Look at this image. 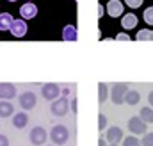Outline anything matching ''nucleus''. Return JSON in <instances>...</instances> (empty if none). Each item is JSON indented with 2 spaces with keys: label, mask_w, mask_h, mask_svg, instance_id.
I'll list each match as a JSON object with an SVG mask.
<instances>
[{
  "label": "nucleus",
  "mask_w": 153,
  "mask_h": 146,
  "mask_svg": "<svg viewBox=\"0 0 153 146\" xmlns=\"http://www.w3.org/2000/svg\"><path fill=\"white\" fill-rule=\"evenodd\" d=\"M50 139H52V143L55 146H62V145L68 143L70 132H68V128H66L64 125H55V127L50 130Z\"/></svg>",
  "instance_id": "f257e3e1"
},
{
  "label": "nucleus",
  "mask_w": 153,
  "mask_h": 146,
  "mask_svg": "<svg viewBox=\"0 0 153 146\" xmlns=\"http://www.w3.org/2000/svg\"><path fill=\"white\" fill-rule=\"evenodd\" d=\"M126 91H128V86H126V84H116V86H112V89L109 91L111 100L114 102L116 105L125 104V93H126Z\"/></svg>",
  "instance_id": "f03ea898"
},
{
  "label": "nucleus",
  "mask_w": 153,
  "mask_h": 146,
  "mask_svg": "<svg viewBox=\"0 0 153 146\" xmlns=\"http://www.w3.org/2000/svg\"><path fill=\"white\" fill-rule=\"evenodd\" d=\"M68 109H70V104H68V98H55L52 100V105H50V110L53 116H66L68 114Z\"/></svg>",
  "instance_id": "7ed1b4c3"
},
{
  "label": "nucleus",
  "mask_w": 153,
  "mask_h": 146,
  "mask_svg": "<svg viewBox=\"0 0 153 146\" xmlns=\"http://www.w3.org/2000/svg\"><path fill=\"white\" fill-rule=\"evenodd\" d=\"M128 130L134 134V136H144L146 134V123L139 118V116H134L128 119Z\"/></svg>",
  "instance_id": "20e7f679"
},
{
  "label": "nucleus",
  "mask_w": 153,
  "mask_h": 146,
  "mask_svg": "<svg viewBox=\"0 0 153 146\" xmlns=\"http://www.w3.org/2000/svg\"><path fill=\"white\" fill-rule=\"evenodd\" d=\"M46 139H48V134H46V130H45L43 127H34V128L30 130L29 141H30L34 146L45 145V143H46Z\"/></svg>",
  "instance_id": "39448f33"
},
{
  "label": "nucleus",
  "mask_w": 153,
  "mask_h": 146,
  "mask_svg": "<svg viewBox=\"0 0 153 146\" xmlns=\"http://www.w3.org/2000/svg\"><path fill=\"white\" fill-rule=\"evenodd\" d=\"M36 104H38V98H36V93H32V91H25V93H22L20 95V107L23 110H30L36 107Z\"/></svg>",
  "instance_id": "423d86ee"
},
{
  "label": "nucleus",
  "mask_w": 153,
  "mask_h": 146,
  "mask_svg": "<svg viewBox=\"0 0 153 146\" xmlns=\"http://www.w3.org/2000/svg\"><path fill=\"white\" fill-rule=\"evenodd\" d=\"M121 139H123V128H119L117 125L107 128V134H105V141H107V143L117 145V143H121Z\"/></svg>",
  "instance_id": "0eeeda50"
},
{
  "label": "nucleus",
  "mask_w": 153,
  "mask_h": 146,
  "mask_svg": "<svg viewBox=\"0 0 153 146\" xmlns=\"http://www.w3.org/2000/svg\"><path fill=\"white\" fill-rule=\"evenodd\" d=\"M41 93H43V96H45V100H55V98H59V95H61V87L57 86V84H45L43 87H41Z\"/></svg>",
  "instance_id": "6e6552de"
},
{
  "label": "nucleus",
  "mask_w": 153,
  "mask_h": 146,
  "mask_svg": "<svg viewBox=\"0 0 153 146\" xmlns=\"http://www.w3.org/2000/svg\"><path fill=\"white\" fill-rule=\"evenodd\" d=\"M11 34L14 37H23L27 34V23H25V20L22 18V20H13V23H11Z\"/></svg>",
  "instance_id": "1a4fd4ad"
},
{
  "label": "nucleus",
  "mask_w": 153,
  "mask_h": 146,
  "mask_svg": "<svg viewBox=\"0 0 153 146\" xmlns=\"http://www.w3.org/2000/svg\"><path fill=\"white\" fill-rule=\"evenodd\" d=\"M16 96V86L9 82H0V100H11Z\"/></svg>",
  "instance_id": "9d476101"
},
{
  "label": "nucleus",
  "mask_w": 153,
  "mask_h": 146,
  "mask_svg": "<svg viewBox=\"0 0 153 146\" xmlns=\"http://www.w3.org/2000/svg\"><path fill=\"white\" fill-rule=\"evenodd\" d=\"M20 14H22L23 20H32V18L38 14V7H36V4H32V2L23 4V5L20 7Z\"/></svg>",
  "instance_id": "9b49d317"
},
{
  "label": "nucleus",
  "mask_w": 153,
  "mask_h": 146,
  "mask_svg": "<svg viewBox=\"0 0 153 146\" xmlns=\"http://www.w3.org/2000/svg\"><path fill=\"white\" fill-rule=\"evenodd\" d=\"M107 13H109V16H112V18L121 16V14H123V4H121L119 0H109V4H107Z\"/></svg>",
  "instance_id": "f8f14e48"
},
{
  "label": "nucleus",
  "mask_w": 153,
  "mask_h": 146,
  "mask_svg": "<svg viewBox=\"0 0 153 146\" xmlns=\"http://www.w3.org/2000/svg\"><path fill=\"white\" fill-rule=\"evenodd\" d=\"M11 118H13V125H14V128H18V130L25 128L27 123H29V116H27L25 112H16V114H13Z\"/></svg>",
  "instance_id": "ddd939ff"
},
{
  "label": "nucleus",
  "mask_w": 153,
  "mask_h": 146,
  "mask_svg": "<svg viewBox=\"0 0 153 146\" xmlns=\"http://www.w3.org/2000/svg\"><path fill=\"white\" fill-rule=\"evenodd\" d=\"M139 100H141V93H139L137 89H128V91L125 93V104H128V105H137Z\"/></svg>",
  "instance_id": "4468645a"
},
{
  "label": "nucleus",
  "mask_w": 153,
  "mask_h": 146,
  "mask_svg": "<svg viewBox=\"0 0 153 146\" xmlns=\"http://www.w3.org/2000/svg\"><path fill=\"white\" fill-rule=\"evenodd\" d=\"M14 114V107L7 100H0V118H11Z\"/></svg>",
  "instance_id": "2eb2a0df"
},
{
  "label": "nucleus",
  "mask_w": 153,
  "mask_h": 146,
  "mask_svg": "<svg viewBox=\"0 0 153 146\" xmlns=\"http://www.w3.org/2000/svg\"><path fill=\"white\" fill-rule=\"evenodd\" d=\"M76 37H78V32H76L75 25H66L62 29V39L64 41H76Z\"/></svg>",
  "instance_id": "dca6fc26"
},
{
  "label": "nucleus",
  "mask_w": 153,
  "mask_h": 146,
  "mask_svg": "<svg viewBox=\"0 0 153 146\" xmlns=\"http://www.w3.org/2000/svg\"><path fill=\"white\" fill-rule=\"evenodd\" d=\"M135 25H137V16L134 13H128L121 18V27L123 29H134Z\"/></svg>",
  "instance_id": "f3484780"
},
{
  "label": "nucleus",
  "mask_w": 153,
  "mask_h": 146,
  "mask_svg": "<svg viewBox=\"0 0 153 146\" xmlns=\"http://www.w3.org/2000/svg\"><path fill=\"white\" fill-rule=\"evenodd\" d=\"M107 98H109V86L103 84V82H100L98 84V102L100 104H105Z\"/></svg>",
  "instance_id": "a211bd4d"
},
{
  "label": "nucleus",
  "mask_w": 153,
  "mask_h": 146,
  "mask_svg": "<svg viewBox=\"0 0 153 146\" xmlns=\"http://www.w3.org/2000/svg\"><path fill=\"white\" fill-rule=\"evenodd\" d=\"M13 23V16L9 13H2L0 14V31H9Z\"/></svg>",
  "instance_id": "6ab92c4d"
},
{
  "label": "nucleus",
  "mask_w": 153,
  "mask_h": 146,
  "mask_svg": "<svg viewBox=\"0 0 153 146\" xmlns=\"http://www.w3.org/2000/svg\"><path fill=\"white\" fill-rule=\"evenodd\" d=\"M139 118L148 125V123H153V107H143L141 112H139Z\"/></svg>",
  "instance_id": "aec40b11"
},
{
  "label": "nucleus",
  "mask_w": 153,
  "mask_h": 146,
  "mask_svg": "<svg viewBox=\"0 0 153 146\" xmlns=\"http://www.w3.org/2000/svg\"><path fill=\"white\" fill-rule=\"evenodd\" d=\"M123 146H141V141L135 137V136H128V137H123Z\"/></svg>",
  "instance_id": "412c9836"
},
{
  "label": "nucleus",
  "mask_w": 153,
  "mask_h": 146,
  "mask_svg": "<svg viewBox=\"0 0 153 146\" xmlns=\"http://www.w3.org/2000/svg\"><path fill=\"white\" fill-rule=\"evenodd\" d=\"M141 146H153V132H146L143 141H141Z\"/></svg>",
  "instance_id": "4be33fe9"
},
{
  "label": "nucleus",
  "mask_w": 153,
  "mask_h": 146,
  "mask_svg": "<svg viewBox=\"0 0 153 146\" xmlns=\"http://www.w3.org/2000/svg\"><path fill=\"white\" fill-rule=\"evenodd\" d=\"M150 32L152 31H148V29H144V31H139L137 32V41H150Z\"/></svg>",
  "instance_id": "5701e85b"
},
{
  "label": "nucleus",
  "mask_w": 153,
  "mask_h": 146,
  "mask_svg": "<svg viewBox=\"0 0 153 146\" xmlns=\"http://www.w3.org/2000/svg\"><path fill=\"white\" fill-rule=\"evenodd\" d=\"M144 22H146L148 25H153V7L144 9Z\"/></svg>",
  "instance_id": "b1692460"
},
{
  "label": "nucleus",
  "mask_w": 153,
  "mask_h": 146,
  "mask_svg": "<svg viewBox=\"0 0 153 146\" xmlns=\"http://www.w3.org/2000/svg\"><path fill=\"white\" fill-rule=\"evenodd\" d=\"M98 128L100 130L107 128V118H105V114H98Z\"/></svg>",
  "instance_id": "393cba45"
},
{
  "label": "nucleus",
  "mask_w": 153,
  "mask_h": 146,
  "mask_svg": "<svg viewBox=\"0 0 153 146\" xmlns=\"http://www.w3.org/2000/svg\"><path fill=\"white\" fill-rule=\"evenodd\" d=\"M125 2H126V5H128L130 9H137V7L143 5V0H125Z\"/></svg>",
  "instance_id": "a878e982"
},
{
  "label": "nucleus",
  "mask_w": 153,
  "mask_h": 146,
  "mask_svg": "<svg viewBox=\"0 0 153 146\" xmlns=\"http://www.w3.org/2000/svg\"><path fill=\"white\" fill-rule=\"evenodd\" d=\"M116 41H130V36L128 34H117L116 36Z\"/></svg>",
  "instance_id": "bb28decb"
},
{
  "label": "nucleus",
  "mask_w": 153,
  "mask_h": 146,
  "mask_svg": "<svg viewBox=\"0 0 153 146\" xmlns=\"http://www.w3.org/2000/svg\"><path fill=\"white\" fill-rule=\"evenodd\" d=\"M0 146H9V139H7V136H2V134H0Z\"/></svg>",
  "instance_id": "cd10ccee"
},
{
  "label": "nucleus",
  "mask_w": 153,
  "mask_h": 146,
  "mask_svg": "<svg viewBox=\"0 0 153 146\" xmlns=\"http://www.w3.org/2000/svg\"><path fill=\"white\" fill-rule=\"evenodd\" d=\"M148 102H150V107H153V91L148 93Z\"/></svg>",
  "instance_id": "c85d7f7f"
},
{
  "label": "nucleus",
  "mask_w": 153,
  "mask_h": 146,
  "mask_svg": "<svg viewBox=\"0 0 153 146\" xmlns=\"http://www.w3.org/2000/svg\"><path fill=\"white\" fill-rule=\"evenodd\" d=\"M103 13H105V9H103V7H102V4H100V5H98V16L102 18V16H103Z\"/></svg>",
  "instance_id": "c756f323"
},
{
  "label": "nucleus",
  "mask_w": 153,
  "mask_h": 146,
  "mask_svg": "<svg viewBox=\"0 0 153 146\" xmlns=\"http://www.w3.org/2000/svg\"><path fill=\"white\" fill-rule=\"evenodd\" d=\"M98 146H107V141H105L103 137H100V139H98Z\"/></svg>",
  "instance_id": "7c9ffc66"
},
{
  "label": "nucleus",
  "mask_w": 153,
  "mask_h": 146,
  "mask_svg": "<svg viewBox=\"0 0 153 146\" xmlns=\"http://www.w3.org/2000/svg\"><path fill=\"white\" fill-rule=\"evenodd\" d=\"M150 41H153V32H150Z\"/></svg>",
  "instance_id": "2f4dec72"
},
{
  "label": "nucleus",
  "mask_w": 153,
  "mask_h": 146,
  "mask_svg": "<svg viewBox=\"0 0 153 146\" xmlns=\"http://www.w3.org/2000/svg\"><path fill=\"white\" fill-rule=\"evenodd\" d=\"M7 2H16V0H7Z\"/></svg>",
  "instance_id": "473e14b6"
},
{
  "label": "nucleus",
  "mask_w": 153,
  "mask_h": 146,
  "mask_svg": "<svg viewBox=\"0 0 153 146\" xmlns=\"http://www.w3.org/2000/svg\"><path fill=\"white\" fill-rule=\"evenodd\" d=\"M107 146H117V145H107Z\"/></svg>",
  "instance_id": "72a5a7b5"
},
{
  "label": "nucleus",
  "mask_w": 153,
  "mask_h": 146,
  "mask_svg": "<svg viewBox=\"0 0 153 146\" xmlns=\"http://www.w3.org/2000/svg\"><path fill=\"white\" fill-rule=\"evenodd\" d=\"M46 146H55V145H46Z\"/></svg>",
  "instance_id": "f704fd0d"
}]
</instances>
